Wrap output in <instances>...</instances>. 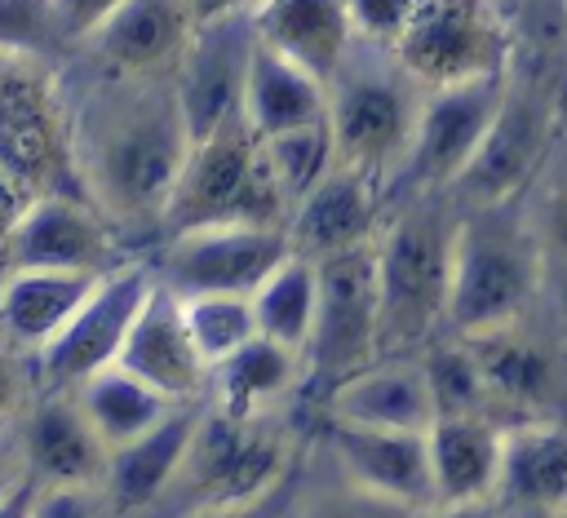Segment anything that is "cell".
Returning a JSON list of instances; mask_svg holds the SVG:
<instances>
[{"instance_id": "obj_50", "label": "cell", "mask_w": 567, "mask_h": 518, "mask_svg": "<svg viewBox=\"0 0 567 518\" xmlns=\"http://www.w3.org/2000/svg\"><path fill=\"white\" fill-rule=\"evenodd\" d=\"M288 518H292V514H288Z\"/></svg>"}, {"instance_id": "obj_44", "label": "cell", "mask_w": 567, "mask_h": 518, "mask_svg": "<svg viewBox=\"0 0 567 518\" xmlns=\"http://www.w3.org/2000/svg\"><path fill=\"white\" fill-rule=\"evenodd\" d=\"M31 199H35V195L0 164V252H4V244H9V235H13V226L22 221V213H27Z\"/></svg>"}, {"instance_id": "obj_16", "label": "cell", "mask_w": 567, "mask_h": 518, "mask_svg": "<svg viewBox=\"0 0 567 518\" xmlns=\"http://www.w3.org/2000/svg\"><path fill=\"white\" fill-rule=\"evenodd\" d=\"M252 53H257L252 13L195 27V40L186 44V53L173 71V89H177L190 142H199L213 128L244 115V84H248Z\"/></svg>"}, {"instance_id": "obj_38", "label": "cell", "mask_w": 567, "mask_h": 518, "mask_svg": "<svg viewBox=\"0 0 567 518\" xmlns=\"http://www.w3.org/2000/svg\"><path fill=\"white\" fill-rule=\"evenodd\" d=\"M514 31V53L545 62V49L567 44V0H492Z\"/></svg>"}, {"instance_id": "obj_45", "label": "cell", "mask_w": 567, "mask_h": 518, "mask_svg": "<svg viewBox=\"0 0 567 518\" xmlns=\"http://www.w3.org/2000/svg\"><path fill=\"white\" fill-rule=\"evenodd\" d=\"M27 460H22V443H18V421L13 425H0V500L9 491H18L27 483Z\"/></svg>"}, {"instance_id": "obj_39", "label": "cell", "mask_w": 567, "mask_h": 518, "mask_svg": "<svg viewBox=\"0 0 567 518\" xmlns=\"http://www.w3.org/2000/svg\"><path fill=\"white\" fill-rule=\"evenodd\" d=\"M346 4H350L354 35L368 40V44H385V49L399 44L412 13L421 9V0H346Z\"/></svg>"}, {"instance_id": "obj_3", "label": "cell", "mask_w": 567, "mask_h": 518, "mask_svg": "<svg viewBox=\"0 0 567 518\" xmlns=\"http://www.w3.org/2000/svg\"><path fill=\"white\" fill-rule=\"evenodd\" d=\"M545 288V261L523 199L492 208H461L452 248L447 332L478 336L532 319Z\"/></svg>"}, {"instance_id": "obj_49", "label": "cell", "mask_w": 567, "mask_h": 518, "mask_svg": "<svg viewBox=\"0 0 567 518\" xmlns=\"http://www.w3.org/2000/svg\"><path fill=\"white\" fill-rule=\"evenodd\" d=\"M549 518H567V505H563V509H554V514H549Z\"/></svg>"}, {"instance_id": "obj_27", "label": "cell", "mask_w": 567, "mask_h": 518, "mask_svg": "<svg viewBox=\"0 0 567 518\" xmlns=\"http://www.w3.org/2000/svg\"><path fill=\"white\" fill-rule=\"evenodd\" d=\"M301 390H306V354L270 336H252L244 350L208 367L204 403L230 416H275Z\"/></svg>"}, {"instance_id": "obj_19", "label": "cell", "mask_w": 567, "mask_h": 518, "mask_svg": "<svg viewBox=\"0 0 567 518\" xmlns=\"http://www.w3.org/2000/svg\"><path fill=\"white\" fill-rule=\"evenodd\" d=\"M18 443L27 474L40 487H97L111 456L80 412L75 394L58 390H40L18 416Z\"/></svg>"}, {"instance_id": "obj_25", "label": "cell", "mask_w": 567, "mask_h": 518, "mask_svg": "<svg viewBox=\"0 0 567 518\" xmlns=\"http://www.w3.org/2000/svg\"><path fill=\"white\" fill-rule=\"evenodd\" d=\"M425 443L439 505L496 500L505 456V425L496 416H439Z\"/></svg>"}, {"instance_id": "obj_23", "label": "cell", "mask_w": 567, "mask_h": 518, "mask_svg": "<svg viewBox=\"0 0 567 518\" xmlns=\"http://www.w3.org/2000/svg\"><path fill=\"white\" fill-rule=\"evenodd\" d=\"M323 416L372 425V429H416L425 434L434 425V398L421 367V350L408 354H377L368 367L346 376L328 398Z\"/></svg>"}, {"instance_id": "obj_11", "label": "cell", "mask_w": 567, "mask_h": 518, "mask_svg": "<svg viewBox=\"0 0 567 518\" xmlns=\"http://www.w3.org/2000/svg\"><path fill=\"white\" fill-rule=\"evenodd\" d=\"M288 257H292L288 230L217 221V226H190L164 235L151 266L155 279L177 297H199V292L252 297Z\"/></svg>"}, {"instance_id": "obj_43", "label": "cell", "mask_w": 567, "mask_h": 518, "mask_svg": "<svg viewBox=\"0 0 567 518\" xmlns=\"http://www.w3.org/2000/svg\"><path fill=\"white\" fill-rule=\"evenodd\" d=\"M292 500H297V483H284L257 500H244V505H221V509H204V514H190V518H288L292 514Z\"/></svg>"}, {"instance_id": "obj_15", "label": "cell", "mask_w": 567, "mask_h": 518, "mask_svg": "<svg viewBox=\"0 0 567 518\" xmlns=\"http://www.w3.org/2000/svg\"><path fill=\"white\" fill-rule=\"evenodd\" d=\"M319 456L328 469L363 491L434 509V474H430V443L416 429H372L323 416L319 425Z\"/></svg>"}, {"instance_id": "obj_18", "label": "cell", "mask_w": 567, "mask_h": 518, "mask_svg": "<svg viewBox=\"0 0 567 518\" xmlns=\"http://www.w3.org/2000/svg\"><path fill=\"white\" fill-rule=\"evenodd\" d=\"M385 213H390L385 186L372 182L359 168L337 164L292 208V217H288L292 252H301L310 261H323V257H337V252L368 248V244H377V235L385 226Z\"/></svg>"}, {"instance_id": "obj_1", "label": "cell", "mask_w": 567, "mask_h": 518, "mask_svg": "<svg viewBox=\"0 0 567 518\" xmlns=\"http://www.w3.org/2000/svg\"><path fill=\"white\" fill-rule=\"evenodd\" d=\"M62 89L84 195L120 235H164L168 199L195 146L173 75H120L80 53V71H62Z\"/></svg>"}, {"instance_id": "obj_17", "label": "cell", "mask_w": 567, "mask_h": 518, "mask_svg": "<svg viewBox=\"0 0 567 518\" xmlns=\"http://www.w3.org/2000/svg\"><path fill=\"white\" fill-rule=\"evenodd\" d=\"M470 345H474V359L483 367V385H487V403H492L496 421H501V412H514V421L563 416L558 412L567 398L563 359L527 319L509 323V328L478 332V336H470Z\"/></svg>"}, {"instance_id": "obj_2", "label": "cell", "mask_w": 567, "mask_h": 518, "mask_svg": "<svg viewBox=\"0 0 567 518\" xmlns=\"http://www.w3.org/2000/svg\"><path fill=\"white\" fill-rule=\"evenodd\" d=\"M461 208L452 195L390 199L377 235V345L381 354H408L447 332L452 248Z\"/></svg>"}, {"instance_id": "obj_12", "label": "cell", "mask_w": 567, "mask_h": 518, "mask_svg": "<svg viewBox=\"0 0 567 518\" xmlns=\"http://www.w3.org/2000/svg\"><path fill=\"white\" fill-rule=\"evenodd\" d=\"M394 53L425 89H443L509 71L514 31L492 0H421Z\"/></svg>"}, {"instance_id": "obj_14", "label": "cell", "mask_w": 567, "mask_h": 518, "mask_svg": "<svg viewBox=\"0 0 567 518\" xmlns=\"http://www.w3.org/2000/svg\"><path fill=\"white\" fill-rule=\"evenodd\" d=\"M120 261V230L102 217L89 195H35L13 226L0 266H40V270H75L106 274Z\"/></svg>"}, {"instance_id": "obj_36", "label": "cell", "mask_w": 567, "mask_h": 518, "mask_svg": "<svg viewBox=\"0 0 567 518\" xmlns=\"http://www.w3.org/2000/svg\"><path fill=\"white\" fill-rule=\"evenodd\" d=\"M425 514L430 509L363 491V487H354L337 474L328 483L297 487V500H292V518H425Z\"/></svg>"}, {"instance_id": "obj_30", "label": "cell", "mask_w": 567, "mask_h": 518, "mask_svg": "<svg viewBox=\"0 0 567 518\" xmlns=\"http://www.w3.org/2000/svg\"><path fill=\"white\" fill-rule=\"evenodd\" d=\"M71 394H75L80 412L89 416V425H93V434L102 438L106 452L128 447L133 438L151 434L159 421H168L182 407V403H173L168 394H159L155 385H146L142 376H133L124 367H106Z\"/></svg>"}, {"instance_id": "obj_8", "label": "cell", "mask_w": 567, "mask_h": 518, "mask_svg": "<svg viewBox=\"0 0 567 518\" xmlns=\"http://www.w3.org/2000/svg\"><path fill=\"white\" fill-rule=\"evenodd\" d=\"M0 164L31 195H84L58 62L0 53Z\"/></svg>"}, {"instance_id": "obj_40", "label": "cell", "mask_w": 567, "mask_h": 518, "mask_svg": "<svg viewBox=\"0 0 567 518\" xmlns=\"http://www.w3.org/2000/svg\"><path fill=\"white\" fill-rule=\"evenodd\" d=\"M35 394H40V385H35V359L27 350H18L0 332V425H13L31 407Z\"/></svg>"}, {"instance_id": "obj_22", "label": "cell", "mask_w": 567, "mask_h": 518, "mask_svg": "<svg viewBox=\"0 0 567 518\" xmlns=\"http://www.w3.org/2000/svg\"><path fill=\"white\" fill-rule=\"evenodd\" d=\"M199 412H204V398L182 403L151 434H142L128 447H115L106 456V474H102L97 491H102V500L111 505L115 518H151L159 509V500L168 496V487H173V478L186 460Z\"/></svg>"}, {"instance_id": "obj_26", "label": "cell", "mask_w": 567, "mask_h": 518, "mask_svg": "<svg viewBox=\"0 0 567 518\" xmlns=\"http://www.w3.org/2000/svg\"><path fill=\"white\" fill-rule=\"evenodd\" d=\"M102 274L40 270V266H0V332L31 359L62 332Z\"/></svg>"}, {"instance_id": "obj_21", "label": "cell", "mask_w": 567, "mask_h": 518, "mask_svg": "<svg viewBox=\"0 0 567 518\" xmlns=\"http://www.w3.org/2000/svg\"><path fill=\"white\" fill-rule=\"evenodd\" d=\"M124 372L142 376L146 385H155L159 394H168L173 403H199L208 390V363L199 359L186 314H182V297L168 292L159 279L146 297V305L137 310L124 354L120 363Z\"/></svg>"}, {"instance_id": "obj_6", "label": "cell", "mask_w": 567, "mask_h": 518, "mask_svg": "<svg viewBox=\"0 0 567 518\" xmlns=\"http://www.w3.org/2000/svg\"><path fill=\"white\" fill-rule=\"evenodd\" d=\"M288 217H292V204L270 173L266 146L252 133V124L239 115L190 146L164 213V235H177L190 226H217V221L288 230Z\"/></svg>"}, {"instance_id": "obj_41", "label": "cell", "mask_w": 567, "mask_h": 518, "mask_svg": "<svg viewBox=\"0 0 567 518\" xmlns=\"http://www.w3.org/2000/svg\"><path fill=\"white\" fill-rule=\"evenodd\" d=\"M120 4H124V0H53L66 49L75 53L80 44H89V40L97 35V27H102Z\"/></svg>"}, {"instance_id": "obj_10", "label": "cell", "mask_w": 567, "mask_h": 518, "mask_svg": "<svg viewBox=\"0 0 567 518\" xmlns=\"http://www.w3.org/2000/svg\"><path fill=\"white\" fill-rule=\"evenodd\" d=\"M151 288H155L151 261L128 257L115 270H106L93 283V292L80 301V310L62 323V332L35 354V385L71 394L84 381H93L97 372L115 367L124 354L128 328H133L137 310L146 305Z\"/></svg>"}, {"instance_id": "obj_48", "label": "cell", "mask_w": 567, "mask_h": 518, "mask_svg": "<svg viewBox=\"0 0 567 518\" xmlns=\"http://www.w3.org/2000/svg\"><path fill=\"white\" fill-rule=\"evenodd\" d=\"M35 500H40V483L27 478L18 491H9L0 500V518H35Z\"/></svg>"}, {"instance_id": "obj_35", "label": "cell", "mask_w": 567, "mask_h": 518, "mask_svg": "<svg viewBox=\"0 0 567 518\" xmlns=\"http://www.w3.org/2000/svg\"><path fill=\"white\" fill-rule=\"evenodd\" d=\"M182 314L190 328V341L199 350V359L208 367H217L221 359H230L235 350H244L257 332V314H252V297H235V292H199V297H182Z\"/></svg>"}, {"instance_id": "obj_46", "label": "cell", "mask_w": 567, "mask_h": 518, "mask_svg": "<svg viewBox=\"0 0 567 518\" xmlns=\"http://www.w3.org/2000/svg\"><path fill=\"white\" fill-rule=\"evenodd\" d=\"M186 4H190L195 27L226 22V18H244V13H257V9H261V0H186Z\"/></svg>"}, {"instance_id": "obj_20", "label": "cell", "mask_w": 567, "mask_h": 518, "mask_svg": "<svg viewBox=\"0 0 567 518\" xmlns=\"http://www.w3.org/2000/svg\"><path fill=\"white\" fill-rule=\"evenodd\" d=\"M190 40L195 18L186 0H124L75 53L120 75H173Z\"/></svg>"}, {"instance_id": "obj_29", "label": "cell", "mask_w": 567, "mask_h": 518, "mask_svg": "<svg viewBox=\"0 0 567 518\" xmlns=\"http://www.w3.org/2000/svg\"><path fill=\"white\" fill-rule=\"evenodd\" d=\"M244 120L252 124L257 137L319 124V120H328V84L315 80L292 58L261 44V35H257V53H252L248 84H244Z\"/></svg>"}, {"instance_id": "obj_42", "label": "cell", "mask_w": 567, "mask_h": 518, "mask_svg": "<svg viewBox=\"0 0 567 518\" xmlns=\"http://www.w3.org/2000/svg\"><path fill=\"white\" fill-rule=\"evenodd\" d=\"M35 518H115L97 487H40Z\"/></svg>"}, {"instance_id": "obj_13", "label": "cell", "mask_w": 567, "mask_h": 518, "mask_svg": "<svg viewBox=\"0 0 567 518\" xmlns=\"http://www.w3.org/2000/svg\"><path fill=\"white\" fill-rule=\"evenodd\" d=\"M505 80L501 75H483V80H465V84H443V89H425L421 115H416V133H412V151L390 186V199L403 195H430V190H452L456 177L470 168V159L478 155L501 97H505Z\"/></svg>"}, {"instance_id": "obj_9", "label": "cell", "mask_w": 567, "mask_h": 518, "mask_svg": "<svg viewBox=\"0 0 567 518\" xmlns=\"http://www.w3.org/2000/svg\"><path fill=\"white\" fill-rule=\"evenodd\" d=\"M319 266V310L306 345V390L328 398L346 376L368 367L377 345V244L337 252Z\"/></svg>"}, {"instance_id": "obj_34", "label": "cell", "mask_w": 567, "mask_h": 518, "mask_svg": "<svg viewBox=\"0 0 567 518\" xmlns=\"http://www.w3.org/2000/svg\"><path fill=\"white\" fill-rule=\"evenodd\" d=\"M261 146H266L270 173H275V182H279V190L288 195L292 208L341 164L328 120L301 124V128H288V133H275V137H261Z\"/></svg>"}, {"instance_id": "obj_37", "label": "cell", "mask_w": 567, "mask_h": 518, "mask_svg": "<svg viewBox=\"0 0 567 518\" xmlns=\"http://www.w3.org/2000/svg\"><path fill=\"white\" fill-rule=\"evenodd\" d=\"M0 53L9 58H66V40L58 27L53 0H0Z\"/></svg>"}, {"instance_id": "obj_32", "label": "cell", "mask_w": 567, "mask_h": 518, "mask_svg": "<svg viewBox=\"0 0 567 518\" xmlns=\"http://www.w3.org/2000/svg\"><path fill=\"white\" fill-rule=\"evenodd\" d=\"M421 367H425V381H430L434 421L439 416H492L483 367L474 359L470 336L439 332L430 345H421Z\"/></svg>"}, {"instance_id": "obj_24", "label": "cell", "mask_w": 567, "mask_h": 518, "mask_svg": "<svg viewBox=\"0 0 567 518\" xmlns=\"http://www.w3.org/2000/svg\"><path fill=\"white\" fill-rule=\"evenodd\" d=\"M496 500L505 514L527 518H549L567 505V412L505 425Z\"/></svg>"}, {"instance_id": "obj_47", "label": "cell", "mask_w": 567, "mask_h": 518, "mask_svg": "<svg viewBox=\"0 0 567 518\" xmlns=\"http://www.w3.org/2000/svg\"><path fill=\"white\" fill-rule=\"evenodd\" d=\"M425 518H505L501 500H465V505H434Z\"/></svg>"}, {"instance_id": "obj_31", "label": "cell", "mask_w": 567, "mask_h": 518, "mask_svg": "<svg viewBox=\"0 0 567 518\" xmlns=\"http://www.w3.org/2000/svg\"><path fill=\"white\" fill-rule=\"evenodd\" d=\"M315 310H319V266L301 252H292L257 292H252V314H257V332L306 354L310 345V328H315Z\"/></svg>"}, {"instance_id": "obj_7", "label": "cell", "mask_w": 567, "mask_h": 518, "mask_svg": "<svg viewBox=\"0 0 567 518\" xmlns=\"http://www.w3.org/2000/svg\"><path fill=\"white\" fill-rule=\"evenodd\" d=\"M558 142V84L554 71L536 58L509 62L505 97L501 111L470 159V168L456 177L447 190L456 208H492V204H514L532 190L540 177L549 151Z\"/></svg>"}, {"instance_id": "obj_5", "label": "cell", "mask_w": 567, "mask_h": 518, "mask_svg": "<svg viewBox=\"0 0 567 518\" xmlns=\"http://www.w3.org/2000/svg\"><path fill=\"white\" fill-rule=\"evenodd\" d=\"M292 483V438L275 416H230L204 403L186 460L151 518H190Z\"/></svg>"}, {"instance_id": "obj_4", "label": "cell", "mask_w": 567, "mask_h": 518, "mask_svg": "<svg viewBox=\"0 0 567 518\" xmlns=\"http://www.w3.org/2000/svg\"><path fill=\"white\" fill-rule=\"evenodd\" d=\"M421 102H425V84L399 62L394 49L354 40L346 62L328 80V124H332L337 159L346 168L368 173L390 195L412 151Z\"/></svg>"}, {"instance_id": "obj_33", "label": "cell", "mask_w": 567, "mask_h": 518, "mask_svg": "<svg viewBox=\"0 0 567 518\" xmlns=\"http://www.w3.org/2000/svg\"><path fill=\"white\" fill-rule=\"evenodd\" d=\"M523 208H527L536 244H540L545 288H558L567 297V137L554 142L540 177L523 195Z\"/></svg>"}, {"instance_id": "obj_28", "label": "cell", "mask_w": 567, "mask_h": 518, "mask_svg": "<svg viewBox=\"0 0 567 518\" xmlns=\"http://www.w3.org/2000/svg\"><path fill=\"white\" fill-rule=\"evenodd\" d=\"M261 44L306 66L315 80H332L354 49V22L346 0H261L252 13Z\"/></svg>"}]
</instances>
